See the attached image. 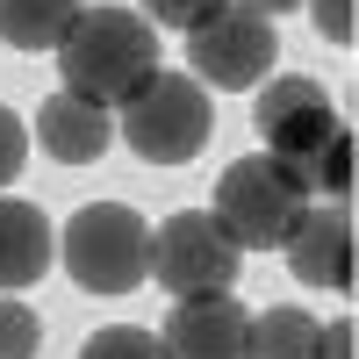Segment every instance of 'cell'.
Instances as JSON below:
<instances>
[{"instance_id":"cell-17","label":"cell","mask_w":359,"mask_h":359,"mask_svg":"<svg viewBox=\"0 0 359 359\" xmlns=\"http://www.w3.org/2000/svg\"><path fill=\"white\" fill-rule=\"evenodd\" d=\"M0 359H36V309L0 302Z\"/></svg>"},{"instance_id":"cell-19","label":"cell","mask_w":359,"mask_h":359,"mask_svg":"<svg viewBox=\"0 0 359 359\" xmlns=\"http://www.w3.org/2000/svg\"><path fill=\"white\" fill-rule=\"evenodd\" d=\"M302 8L316 15V29H323V36H331L338 50H345V43L359 36V29H352V0H302Z\"/></svg>"},{"instance_id":"cell-15","label":"cell","mask_w":359,"mask_h":359,"mask_svg":"<svg viewBox=\"0 0 359 359\" xmlns=\"http://www.w3.org/2000/svg\"><path fill=\"white\" fill-rule=\"evenodd\" d=\"M79 359H165L158 331H137V323H108V331H94L79 345Z\"/></svg>"},{"instance_id":"cell-16","label":"cell","mask_w":359,"mask_h":359,"mask_svg":"<svg viewBox=\"0 0 359 359\" xmlns=\"http://www.w3.org/2000/svg\"><path fill=\"white\" fill-rule=\"evenodd\" d=\"M216 8H223V0H137V15L151 29H180V36H187L194 22H208Z\"/></svg>"},{"instance_id":"cell-4","label":"cell","mask_w":359,"mask_h":359,"mask_svg":"<svg viewBox=\"0 0 359 359\" xmlns=\"http://www.w3.org/2000/svg\"><path fill=\"white\" fill-rule=\"evenodd\" d=\"M309 201H316V194L302 187V172L280 165L273 151L237 158V165H223V180H216V223L237 237V245H259V252L287 245V230L302 223Z\"/></svg>"},{"instance_id":"cell-18","label":"cell","mask_w":359,"mask_h":359,"mask_svg":"<svg viewBox=\"0 0 359 359\" xmlns=\"http://www.w3.org/2000/svg\"><path fill=\"white\" fill-rule=\"evenodd\" d=\"M22 158H29V130H22L15 108H0V187L22 172Z\"/></svg>"},{"instance_id":"cell-10","label":"cell","mask_w":359,"mask_h":359,"mask_svg":"<svg viewBox=\"0 0 359 359\" xmlns=\"http://www.w3.org/2000/svg\"><path fill=\"white\" fill-rule=\"evenodd\" d=\"M36 137H43V151L57 165H86V158H101L115 144V108L79 101V94H50L43 115H36Z\"/></svg>"},{"instance_id":"cell-6","label":"cell","mask_w":359,"mask_h":359,"mask_svg":"<svg viewBox=\"0 0 359 359\" xmlns=\"http://www.w3.org/2000/svg\"><path fill=\"white\" fill-rule=\"evenodd\" d=\"M187 65L216 94H252L273 72V22L252 8H216L208 22L187 29Z\"/></svg>"},{"instance_id":"cell-1","label":"cell","mask_w":359,"mask_h":359,"mask_svg":"<svg viewBox=\"0 0 359 359\" xmlns=\"http://www.w3.org/2000/svg\"><path fill=\"white\" fill-rule=\"evenodd\" d=\"M57 72H65V94L115 108L158 72V29L137 8H79L57 36Z\"/></svg>"},{"instance_id":"cell-5","label":"cell","mask_w":359,"mask_h":359,"mask_svg":"<svg viewBox=\"0 0 359 359\" xmlns=\"http://www.w3.org/2000/svg\"><path fill=\"white\" fill-rule=\"evenodd\" d=\"M237 259L245 245L216 223V208H180L151 230V252H144V280H158L165 294H230L237 287Z\"/></svg>"},{"instance_id":"cell-12","label":"cell","mask_w":359,"mask_h":359,"mask_svg":"<svg viewBox=\"0 0 359 359\" xmlns=\"http://www.w3.org/2000/svg\"><path fill=\"white\" fill-rule=\"evenodd\" d=\"M86 0H0V36L15 50H57V36L72 29Z\"/></svg>"},{"instance_id":"cell-7","label":"cell","mask_w":359,"mask_h":359,"mask_svg":"<svg viewBox=\"0 0 359 359\" xmlns=\"http://www.w3.org/2000/svg\"><path fill=\"white\" fill-rule=\"evenodd\" d=\"M252 123H259V137H266V151H273L280 165H294V172H309L316 151L345 130L338 115H331V94H323L316 79H302V72H280L273 86H259Z\"/></svg>"},{"instance_id":"cell-2","label":"cell","mask_w":359,"mask_h":359,"mask_svg":"<svg viewBox=\"0 0 359 359\" xmlns=\"http://www.w3.org/2000/svg\"><path fill=\"white\" fill-rule=\"evenodd\" d=\"M115 137L144 165H187L208 144V86L187 72H151L130 101H115Z\"/></svg>"},{"instance_id":"cell-20","label":"cell","mask_w":359,"mask_h":359,"mask_svg":"<svg viewBox=\"0 0 359 359\" xmlns=\"http://www.w3.org/2000/svg\"><path fill=\"white\" fill-rule=\"evenodd\" d=\"M352 338H359V331H352V316H338L331 331H316V359H352Z\"/></svg>"},{"instance_id":"cell-13","label":"cell","mask_w":359,"mask_h":359,"mask_svg":"<svg viewBox=\"0 0 359 359\" xmlns=\"http://www.w3.org/2000/svg\"><path fill=\"white\" fill-rule=\"evenodd\" d=\"M316 331H323V323H316L309 309L280 302V309L252 316V338H245V359H316Z\"/></svg>"},{"instance_id":"cell-9","label":"cell","mask_w":359,"mask_h":359,"mask_svg":"<svg viewBox=\"0 0 359 359\" xmlns=\"http://www.w3.org/2000/svg\"><path fill=\"white\" fill-rule=\"evenodd\" d=\"M252 338V309L230 302V294H187L165 316V359H245Z\"/></svg>"},{"instance_id":"cell-8","label":"cell","mask_w":359,"mask_h":359,"mask_svg":"<svg viewBox=\"0 0 359 359\" xmlns=\"http://www.w3.org/2000/svg\"><path fill=\"white\" fill-rule=\"evenodd\" d=\"M287 266L302 287H352V208L345 201H309L302 223L287 230Z\"/></svg>"},{"instance_id":"cell-11","label":"cell","mask_w":359,"mask_h":359,"mask_svg":"<svg viewBox=\"0 0 359 359\" xmlns=\"http://www.w3.org/2000/svg\"><path fill=\"white\" fill-rule=\"evenodd\" d=\"M50 259H57V237H50V223H43V208L0 194V294L36 287V280L50 273Z\"/></svg>"},{"instance_id":"cell-21","label":"cell","mask_w":359,"mask_h":359,"mask_svg":"<svg viewBox=\"0 0 359 359\" xmlns=\"http://www.w3.org/2000/svg\"><path fill=\"white\" fill-rule=\"evenodd\" d=\"M237 8H252V15L273 22V15H287V8H302V0H237Z\"/></svg>"},{"instance_id":"cell-3","label":"cell","mask_w":359,"mask_h":359,"mask_svg":"<svg viewBox=\"0 0 359 359\" xmlns=\"http://www.w3.org/2000/svg\"><path fill=\"white\" fill-rule=\"evenodd\" d=\"M144 252H151V223L130 201H86L57 237V259L86 294H130L144 287Z\"/></svg>"},{"instance_id":"cell-14","label":"cell","mask_w":359,"mask_h":359,"mask_svg":"<svg viewBox=\"0 0 359 359\" xmlns=\"http://www.w3.org/2000/svg\"><path fill=\"white\" fill-rule=\"evenodd\" d=\"M302 187L323 194V201H345V194H352V130H338V137L316 151V165L302 172Z\"/></svg>"}]
</instances>
